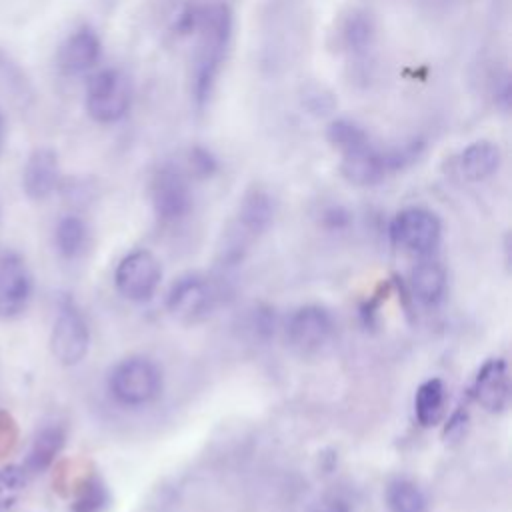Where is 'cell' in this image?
<instances>
[{"instance_id":"17","label":"cell","mask_w":512,"mask_h":512,"mask_svg":"<svg viewBox=\"0 0 512 512\" xmlns=\"http://www.w3.org/2000/svg\"><path fill=\"white\" fill-rule=\"evenodd\" d=\"M456 164L464 180L482 182L498 172L502 164V150L496 142L480 138L460 150Z\"/></svg>"},{"instance_id":"21","label":"cell","mask_w":512,"mask_h":512,"mask_svg":"<svg viewBox=\"0 0 512 512\" xmlns=\"http://www.w3.org/2000/svg\"><path fill=\"white\" fill-rule=\"evenodd\" d=\"M446 388L440 378H430L422 382L414 396V414L420 426H436L444 416Z\"/></svg>"},{"instance_id":"34","label":"cell","mask_w":512,"mask_h":512,"mask_svg":"<svg viewBox=\"0 0 512 512\" xmlns=\"http://www.w3.org/2000/svg\"><path fill=\"white\" fill-rule=\"evenodd\" d=\"M0 220H2V208H0Z\"/></svg>"},{"instance_id":"26","label":"cell","mask_w":512,"mask_h":512,"mask_svg":"<svg viewBox=\"0 0 512 512\" xmlns=\"http://www.w3.org/2000/svg\"><path fill=\"white\" fill-rule=\"evenodd\" d=\"M0 92L20 104H26L32 98V88L26 74L2 50H0Z\"/></svg>"},{"instance_id":"12","label":"cell","mask_w":512,"mask_h":512,"mask_svg":"<svg viewBox=\"0 0 512 512\" xmlns=\"http://www.w3.org/2000/svg\"><path fill=\"white\" fill-rule=\"evenodd\" d=\"M102 56V42L92 26L74 28L60 44L56 54L58 70L64 76H84L96 68Z\"/></svg>"},{"instance_id":"14","label":"cell","mask_w":512,"mask_h":512,"mask_svg":"<svg viewBox=\"0 0 512 512\" xmlns=\"http://www.w3.org/2000/svg\"><path fill=\"white\" fill-rule=\"evenodd\" d=\"M340 174L350 184L366 188V186L380 184L390 172L386 168L382 148H376L370 140L362 146H356L352 150L342 152Z\"/></svg>"},{"instance_id":"2","label":"cell","mask_w":512,"mask_h":512,"mask_svg":"<svg viewBox=\"0 0 512 512\" xmlns=\"http://www.w3.org/2000/svg\"><path fill=\"white\" fill-rule=\"evenodd\" d=\"M132 104V86L128 76L118 68H100L90 74L84 92L88 116L98 124L122 120Z\"/></svg>"},{"instance_id":"8","label":"cell","mask_w":512,"mask_h":512,"mask_svg":"<svg viewBox=\"0 0 512 512\" xmlns=\"http://www.w3.org/2000/svg\"><path fill=\"white\" fill-rule=\"evenodd\" d=\"M162 278V268L156 256L148 250L128 252L114 270L116 290L132 302H146L154 296Z\"/></svg>"},{"instance_id":"20","label":"cell","mask_w":512,"mask_h":512,"mask_svg":"<svg viewBox=\"0 0 512 512\" xmlns=\"http://www.w3.org/2000/svg\"><path fill=\"white\" fill-rule=\"evenodd\" d=\"M88 240H90L88 224L80 216L66 214L58 220L54 228V246L62 258L74 260L82 256L88 246Z\"/></svg>"},{"instance_id":"27","label":"cell","mask_w":512,"mask_h":512,"mask_svg":"<svg viewBox=\"0 0 512 512\" xmlns=\"http://www.w3.org/2000/svg\"><path fill=\"white\" fill-rule=\"evenodd\" d=\"M426 148V142L422 138H410L402 144H396V146H390L384 152V162H386V168L388 172H398V170H404L406 166L414 164L422 152Z\"/></svg>"},{"instance_id":"23","label":"cell","mask_w":512,"mask_h":512,"mask_svg":"<svg viewBox=\"0 0 512 512\" xmlns=\"http://www.w3.org/2000/svg\"><path fill=\"white\" fill-rule=\"evenodd\" d=\"M386 504L390 512H426V498L422 490L406 478H396L388 484Z\"/></svg>"},{"instance_id":"6","label":"cell","mask_w":512,"mask_h":512,"mask_svg":"<svg viewBox=\"0 0 512 512\" xmlns=\"http://www.w3.org/2000/svg\"><path fill=\"white\" fill-rule=\"evenodd\" d=\"M150 200L158 220L178 222L192 210V192L186 172L166 162L156 168L150 180Z\"/></svg>"},{"instance_id":"1","label":"cell","mask_w":512,"mask_h":512,"mask_svg":"<svg viewBox=\"0 0 512 512\" xmlns=\"http://www.w3.org/2000/svg\"><path fill=\"white\" fill-rule=\"evenodd\" d=\"M232 30L234 16L230 6L224 0H204L198 24L192 32L196 46L190 68V96L198 110H204L212 98L230 48Z\"/></svg>"},{"instance_id":"4","label":"cell","mask_w":512,"mask_h":512,"mask_svg":"<svg viewBox=\"0 0 512 512\" xmlns=\"http://www.w3.org/2000/svg\"><path fill=\"white\" fill-rule=\"evenodd\" d=\"M48 346L54 360L62 366H76L86 358L90 348V328L74 300H60Z\"/></svg>"},{"instance_id":"3","label":"cell","mask_w":512,"mask_h":512,"mask_svg":"<svg viewBox=\"0 0 512 512\" xmlns=\"http://www.w3.org/2000/svg\"><path fill=\"white\" fill-rule=\"evenodd\" d=\"M108 388L120 404L144 406L160 394L162 376L152 360L132 356L114 366L108 378Z\"/></svg>"},{"instance_id":"29","label":"cell","mask_w":512,"mask_h":512,"mask_svg":"<svg viewBox=\"0 0 512 512\" xmlns=\"http://www.w3.org/2000/svg\"><path fill=\"white\" fill-rule=\"evenodd\" d=\"M490 96L496 104V108H500L504 114L510 110L512 104V80H510V72L506 68L496 70L490 78Z\"/></svg>"},{"instance_id":"28","label":"cell","mask_w":512,"mask_h":512,"mask_svg":"<svg viewBox=\"0 0 512 512\" xmlns=\"http://www.w3.org/2000/svg\"><path fill=\"white\" fill-rule=\"evenodd\" d=\"M18 440H20V428L16 418L8 410L0 408V460L16 452Z\"/></svg>"},{"instance_id":"24","label":"cell","mask_w":512,"mask_h":512,"mask_svg":"<svg viewBox=\"0 0 512 512\" xmlns=\"http://www.w3.org/2000/svg\"><path fill=\"white\" fill-rule=\"evenodd\" d=\"M28 484V472L22 464H4L0 468V512H14Z\"/></svg>"},{"instance_id":"11","label":"cell","mask_w":512,"mask_h":512,"mask_svg":"<svg viewBox=\"0 0 512 512\" xmlns=\"http://www.w3.org/2000/svg\"><path fill=\"white\" fill-rule=\"evenodd\" d=\"M214 306V290L200 274L180 276L168 290L166 308L168 312L186 324L198 322L210 314Z\"/></svg>"},{"instance_id":"15","label":"cell","mask_w":512,"mask_h":512,"mask_svg":"<svg viewBox=\"0 0 512 512\" xmlns=\"http://www.w3.org/2000/svg\"><path fill=\"white\" fill-rule=\"evenodd\" d=\"M474 400L488 412H502L510 400L508 364L502 358L486 360L472 384Z\"/></svg>"},{"instance_id":"13","label":"cell","mask_w":512,"mask_h":512,"mask_svg":"<svg viewBox=\"0 0 512 512\" xmlns=\"http://www.w3.org/2000/svg\"><path fill=\"white\" fill-rule=\"evenodd\" d=\"M60 160L58 152L50 146L34 148L22 168V190L34 200L42 202L50 198L60 188Z\"/></svg>"},{"instance_id":"5","label":"cell","mask_w":512,"mask_h":512,"mask_svg":"<svg viewBox=\"0 0 512 512\" xmlns=\"http://www.w3.org/2000/svg\"><path fill=\"white\" fill-rule=\"evenodd\" d=\"M390 238L398 248L414 256H430L440 244L442 224L432 210L410 206L392 218Z\"/></svg>"},{"instance_id":"25","label":"cell","mask_w":512,"mask_h":512,"mask_svg":"<svg viewBox=\"0 0 512 512\" xmlns=\"http://www.w3.org/2000/svg\"><path fill=\"white\" fill-rule=\"evenodd\" d=\"M326 140L342 154L370 142V134L350 118H334L326 126Z\"/></svg>"},{"instance_id":"7","label":"cell","mask_w":512,"mask_h":512,"mask_svg":"<svg viewBox=\"0 0 512 512\" xmlns=\"http://www.w3.org/2000/svg\"><path fill=\"white\" fill-rule=\"evenodd\" d=\"M34 278L20 252L6 250L0 254V320L20 318L32 300Z\"/></svg>"},{"instance_id":"18","label":"cell","mask_w":512,"mask_h":512,"mask_svg":"<svg viewBox=\"0 0 512 512\" xmlns=\"http://www.w3.org/2000/svg\"><path fill=\"white\" fill-rule=\"evenodd\" d=\"M66 444V430L60 424H46L42 426L30 444V450L22 462L24 470L30 474L46 472Z\"/></svg>"},{"instance_id":"16","label":"cell","mask_w":512,"mask_h":512,"mask_svg":"<svg viewBox=\"0 0 512 512\" xmlns=\"http://www.w3.org/2000/svg\"><path fill=\"white\" fill-rule=\"evenodd\" d=\"M336 44L356 60L366 58L376 44V22L368 10L354 8L338 24Z\"/></svg>"},{"instance_id":"19","label":"cell","mask_w":512,"mask_h":512,"mask_svg":"<svg viewBox=\"0 0 512 512\" xmlns=\"http://www.w3.org/2000/svg\"><path fill=\"white\" fill-rule=\"evenodd\" d=\"M446 270L436 260H422L410 272L412 294L422 304H436L446 290Z\"/></svg>"},{"instance_id":"22","label":"cell","mask_w":512,"mask_h":512,"mask_svg":"<svg viewBox=\"0 0 512 512\" xmlns=\"http://www.w3.org/2000/svg\"><path fill=\"white\" fill-rule=\"evenodd\" d=\"M108 502V492L96 474L80 478L72 490V512H100Z\"/></svg>"},{"instance_id":"10","label":"cell","mask_w":512,"mask_h":512,"mask_svg":"<svg viewBox=\"0 0 512 512\" xmlns=\"http://www.w3.org/2000/svg\"><path fill=\"white\" fill-rule=\"evenodd\" d=\"M334 332V322L322 306H302L294 310L286 322V340L290 348L302 356L316 354L328 344Z\"/></svg>"},{"instance_id":"32","label":"cell","mask_w":512,"mask_h":512,"mask_svg":"<svg viewBox=\"0 0 512 512\" xmlns=\"http://www.w3.org/2000/svg\"><path fill=\"white\" fill-rule=\"evenodd\" d=\"M322 220L328 228H344L350 222V214L342 206H330L324 210Z\"/></svg>"},{"instance_id":"9","label":"cell","mask_w":512,"mask_h":512,"mask_svg":"<svg viewBox=\"0 0 512 512\" xmlns=\"http://www.w3.org/2000/svg\"><path fill=\"white\" fill-rule=\"evenodd\" d=\"M272 220H274L272 196L262 188H250L240 200L238 216H236V236L232 238L224 254L232 260H238L242 256V250L246 248V242L266 232Z\"/></svg>"},{"instance_id":"30","label":"cell","mask_w":512,"mask_h":512,"mask_svg":"<svg viewBox=\"0 0 512 512\" xmlns=\"http://www.w3.org/2000/svg\"><path fill=\"white\" fill-rule=\"evenodd\" d=\"M188 168L198 178H210L218 170V160L208 148L194 146L188 152Z\"/></svg>"},{"instance_id":"33","label":"cell","mask_w":512,"mask_h":512,"mask_svg":"<svg viewBox=\"0 0 512 512\" xmlns=\"http://www.w3.org/2000/svg\"><path fill=\"white\" fill-rule=\"evenodd\" d=\"M4 140H6V118H4V114L0 110V152L4 148Z\"/></svg>"},{"instance_id":"31","label":"cell","mask_w":512,"mask_h":512,"mask_svg":"<svg viewBox=\"0 0 512 512\" xmlns=\"http://www.w3.org/2000/svg\"><path fill=\"white\" fill-rule=\"evenodd\" d=\"M304 104L310 112L314 114H326L328 110H332V100L330 94H326L322 88L314 86L310 90H304Z\"/></svg>"}]
</instances>
